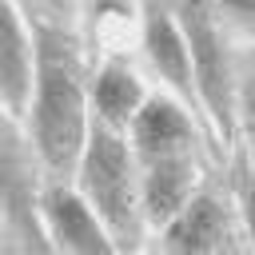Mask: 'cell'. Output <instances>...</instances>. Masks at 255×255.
<instances>
[{"instance_id": "cell-3", "label": "cell", "mask_w": 255, "mask_h": 255, "mask_svg": "<svg viewBox=\"0 0 255 255\" xmlns=\"http://www.w3.org/2000/svg\"><path fill=\"white\" fill-rule=\"evenodd\" d=\"M179 24H183L187 48H191L199 112L215 124L223 143H231L235 131H239V84H235V72H231L227 44L219 36V20L211 16L207 0H183Z\"/></svg>"}, {"instance_id": "cell-10", "label": "cell", "mask_w": 255, "mask_h": 255, "mask_svg": "<svg viewBox=\"0 0 255 255\" xmlns=\"http://www.w3.org/2000/svg\"><path fill=\"white\" fill-rule=\"evenodd\" d=\"M143 100L147 96H143L135 72L128 64H120V60H108L100 68L96 84H92V120H100V124H108V128L128 135V128L139 116Z\"/></svg>"}, {"instance_id": "cell-8", "label": "cell", "mask_w": 255, "mask_h": 255, "mask_svg": "<svg viewBox=\"0 0 255 255\" xmlns=\"http://www.w3.org/2000/svg\"><path fill=\"white\" fill-rule=\"evenodd\" d=\"M143 52H147L155 76L171 88V96L183 100L187 108H199L187 32H183L179 16H171L159 0H147V8H143Z\"/></svg>"}, {"instance_id": "cell-12", "label": "cell", "mask_w": 255, "mask_h": 255, "mask_svg": "<svg viewBox=\"0 0 255 255\" xmlns=\"http://www.w3.org/2000/svg\"><path fill=\"white\" fill-rule=\"evenodd\" d=\"M20 4H28L32 20H48V24H64V28H72L76 12H80V0H20Z\"/></svg>"}, {"instance_id": "cell-6", "label": "cell", "mask_w": 255, "mask_h": 255, "mask_svg": "<svg viewBox=\"0 0 255 255\" xmlns=\"http://www.w3.org/2000/svg\"><path fill=\"white\" fill-rule=\"evenodd\" d=\"M128 139H131L135 159L151 163V159H163V155L195 151L199 147V128H195V116H191V108L183 100H175V96H147L139 116L128 128Z\"/></svg>"}, {"instance_id": "cell-1", "label": "cell", "mask_w": 255, "mask_h": 255, "mask_svg": "<svg viewBox=\"0 0 255 255\" xmlns=\"http://www.w3.org/2000/svg\"><path fill=\"white\" fill-rule=\"evenodd\" d=\"M36 32V92H32V147L52 175V183H68L80 171L88 135H92V116L88 100L92 92L84 88L80 72V44L72 28L32 20Z\"/></svg>"}, {"instance_id": "cell-13", "label": "cell", "mask_w": 255, "mask_h": 255, "mask_svg": "<svg viewBox=\"0 0 255 255\" xmlns=\"http://www.w3.org/2000/svg\"><path fill=\"white\" fill-rule=\"evenodd\" d=\"M239 131L247 139V159L255 163V80L239 84Z\"/></svg>"}, {"instance_id": "cell-14", "label": "cell", "mask_w": 255, "mask_h": 255, "mask_svg": "<svg viewBox=\"0 0 255 255\" xmlns=\"http://www.w3.org/2000/svg\"><path fill=\"white\" fill-rule=\"evenodd\" d=\"M88 8V20L92 24H104V20H128L131 16V0H80Z\"/></svg>"}, {"instance_id": "cell-2", "label": "cell", "mask_w": 255, "mask_h": 255, "mask_svg": "<svg viewBox=\"0 0 255 255\" xmlns=\"http://www.w3.org/2000/svg\"><path fill=\"white\" fill-rule=\"evenodd\" d=\"M80 191L100 211L108 231L116 235L124 255H135L143 243V187H139V159L131 151V139L100 120H92V135L76 171Z\"/></svg>"}, {"instance_id": "cell-5", "label": "cell", "mask_w": 255, "mask_h": 255, "mask_svg": "<svg viewBox=\"0 0 255 255\" xmlns=\"http://www.w3.org/2000/svg\"><path fill=\"white\" fill-rule=\"evenodd\" d=\"M44 227L52 235V247L64 255H124L100 211L88 203V195L72 183H52L40 195Z\"/></svg>"}, {"instance_id": "cell-4", "label": "cell", "mask_w": 255, "mask_h": 255, "mask_svg": "<svg viewBox=\"0 0 255 255\" xmlns=\"http://www.w3.org/2000/svg\"><path fill=\"white\" fill-rule=\"evenodd\" d=\"M239 207L215 191H199L163 231V255H239Z\"/></svg>"}, {"instance_id": "cell-7", "label": "cell", "mask_w": 255, "mask_h": 255, "mask_svg": "<svg viewBox=\"0 0 255 255\" xmlns=\"http://www.w3.org/2000/svg\"><path fill=\"white\" fill-rule=\"evenodd\" d=\"M36 92V32L32 16H24L20 0H4L0 20V96L12 120H24L32 112Z\"/></svg>"}, {"instance_id": "cell-15", "label": "cell", "mask_w": 255, "mask_h": 255, "mask_svg": "<svg viewBox=\"0 0 255 255\" xmlns=\"http://www.w3.org/2000/svg\"><path fill=\"white\" fill-rule=\"evenodd\" d=\"M211 4L223 12V20H231V24L255 32V0H211Z\"/></svg>"}, {"instance_id": "cell-11", "label": "cell", "mask_w": 255, "mask_h": 255, "mask_svg": "<svg viewBox=\"0 0 255 255\" xmlns=\"http://www.w3.org/2000/svg\"><path fill=\"white\" fill-rule=\"evenodd\" d=\"M231 191H235V207H239V219H243V235L255 251V163L251 159H235Z\"/></svg>"}, {"instance_id": "cell-9", "label": "cell", "mask_w": 255, "mask_h": 255, "mask_svg": "<svg viewBox=\"0 0 255 255\" xmlns=\"http://www.w3.org/2000/svg\"><path fill=\"white\" fill-rule=\"evenodd\" d=\"M139 187H143L147 227L163 231V227L199 195V159H195V151L139 163Z\"/></svg>"}]
</instances>
